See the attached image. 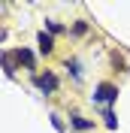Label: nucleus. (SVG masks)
Segmentation results:
<instances>
[{
	"instance_id": "obj_1",
	"label": "nucleus",
	"mask_w": 130,
	"mask_h": 133,
	"mask_svg": "<svg viewBox=\"0 0 130 133\" xmlns=\"http://www.w3.org/2000/svg\"><path fill=\"white\" fill-rule=\"evenodd\" d=\"M118 97V88H115V85H97V91H94V100H97V103H112V100Z\"/></svg>"
},
{
	"instance_id": "obj_2",
	"label": "nucleus",
	"mask_w": 130,
	"mask_h": 133,
	"mask_svg": "<svg viewBox=\"0 0 130 133\" xmlns=\"http://www.w3.org/2000/svg\"><path fill=\"white\" fill-rule=\"evenodd\" d=\"M36 88H40L42 94L57 91V79H55V73H40V76H36Z\"/></svg>"
},
{
	"instance_id": "obj_3",
	"label": "nucleus",
	"mask_w": 130,
	"mask_h": 133,
	"mask_svg": "<svg viewBox=\"0 0 130 133\" xmlns=\"http://www.w3.org/2000/svg\"><path fill=\"white\" fill-rule=\"evenodd\" d=\"M51 49H55V39H51L49 33H40V51H42V55H49Z\"/></svg>"
},
{
	"instance_id": "obj_4",
	"label": "nucleus",
	"mask_w": 130,
	"mask_h": 133,
	"mask_svg": "<svg viewBox=\"0 0 130 133\" xmlns=\"http://www.w3.org/2000/svg\"><path fill=\"white\" fill-rule=\"evenodd\" d=\"M15 58H18V61H24V64H27V66L33 70V55H30L27 49H18V51H15Z\"/></svg>"
},
{
	"instance_id": "obj_5",
	"label": "nucleus",
	"mask_w": 130,
	"mask_h": 133,
	"mask_svg": "<svg viewBox=\"0 0 130 133\" xmlns=\"http://www.w3.org/2000/svg\"><path fill=\"white\" fill-rule=\"evenodd\" d=\"M73 127H76V130H88L91 121H88V118H82V115H73Z\"/></svg>"
},
{
	"instance_id": "obj_6",
	"label": "nucleus",
	"mask_w": 130,
	"mask_h": 133,
	"mask_svg": "<svg viewBox=\"0 0 130 133\" xmlns=\"http://www.w3.org/2000/svg\"><path fill=\"white\" fill-rule=\"evenodd\" d=\"M67 70H70L76 79H82V66H79V61H70V64H67Z\"/></svg>"
},
{
	"instance_id": "obj_7",
	"label": "nucleus",
	"mask_w": 130,
	"mask_h": 133,
	"mask_svg": "<svg viewBox=\"0 0 130 133\" xmlns=\"http://www.w3.org/2000/svg\"><path fill=\"white\" fill-rule=\"evenodd\" d=\"M103 118H106V124H109V127H118V121H115V115L109 112V109H106V115H103Z\"/></svg>"
},
{
	"instance_id": "obj_8",
	"label": "nucleus",
	"mask_w": 130,
	"mask_h": 133,
	"mask_svg": "<svg viewBox=\"0 0 130 133\" xmlns=\"http://www.w3.org/2000/svg\"><path fill=\"white\" fill-rule=\"evenodd\" d=\"M46 27H49L51 33H57V30H61V24H57V21H46Z\"/></svg>"
}]
</instances>
